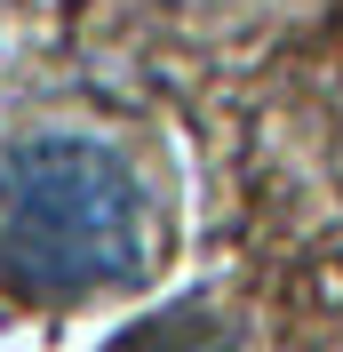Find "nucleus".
<instances>
[{
    "mask_svg": "<svg viewBox=\"0 0 343 352\" xmlns=\"http://www.w3.org/2000/svg\"><path fill=\"white\" fill-rule=\"evenodd\" d=\"M160 256L136 160L96 129H24L0 144V280L24 296L128 288Z\"/></svg>",
    "mask_w": 343,
    "mask_h": 352,
    "instance_id": "obj_1",
    "label": "nucleus"
},
{
    "mask_svg": "<svg viewBox=\"0 0 343 352\" xmlns=\"http://www.w3.org/2000/svg\"><path fill=\"white\" fill-rule=\"evenodd\" d=\"M144 352H239V336L215 329V320H176V329H160Z\"/></svg>",
    "mask_w": 343,
    "mask_h": 352,
    "instance_id": "obj_2",
    "label": "nucleus"
}]
</instances>
